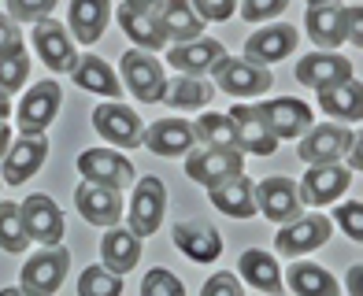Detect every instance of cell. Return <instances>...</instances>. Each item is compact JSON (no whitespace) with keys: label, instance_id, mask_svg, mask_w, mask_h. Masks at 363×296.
Wrapping results in <instances>:
<instances>
[{"label":"cell","instance_id":"9c48e42d","mask_svg":"<svg viewBox=\"0 0 363 296\" xmlns=\"http://www.w3.org/2000/svg\"><path fill=\"white\" fill-rule=\"evenodd\" d=\"M93 130L115 148H138L145 137V123L138 119V111L115 101L93 108Z\"/></svg>","mask_w":363,"mask_h":296},{"label":"cell","instance_id":"ee69618b","mask_svg":"<svg viewBox=\"0 0 363 296\" xmlns=\"http://www.w3.org/2000/svg\"><path fill=\"white\" fill-rule=\"evenodd\" d=\"M189 8H193V15L201 23H223V19H230V15L238 11L234 0H196V4H189Z\"/></svg>","mask_w":363,"mask_h":296},{"label":"cell","instance_id":"cb8c5ba5","mask_svg":"<svg viewBox=\"0 0 363 296\" xmlns=\"http://www.w3.org/2000/svg\"><path fill=\"white\" fill-rule=\"evenodd\" d=\"M226 119H230V126H234L238 152H256V156H274L278 152V141L271 137V130L259 123L252 104H234V111H230Z\"/></svg>","mask_w":363,"mask_h":296},{"label":"cell","instance_id":"7a4b0ae2","mask_svg":"<svg viewBox=\"0 0 363 296\" xmlns=\"http://www.w3.org/2000/svg\"><path fill=\"white\" fill-rule=\"evenodd\" d=\"M71 271V252L63 244L41 249L26 259V267L19 274V289L26 296H56V289L63 285V278Z\"/></svg>","mask_w":363,"mask_h":296},{"label":"cell","instance_id":"7402d4cb","mask_svg":"<svg viewBox=\"0 0 363 296\" xmlns=\"http://www.w3.org/2000/svg\"><path fill=\"white\" fill-rule=\"evenodd\" d=\"M356 78L352 74V63L337 56V52H311L296 63V81L301 86H311V89H330V86H341V81Z\"/></svg>","mask_w":363,"mask_h":296},{"label":"cell","instance_id":"d6986e66","mask_svg":"<svg viewBox=\"0 0 363 296\" xmlns=\"http://www.w3.org/2000/svg\"><path fill=\"white\" fill-rule=\"evenodd\" d=\"M115 19H119V26L130 34V41H134L141 52H160V48H167V38L160 34V26L152 19V11H148V0H123L119 8H115Z\"/></svg>","mask_w":363,"mask_h":296},{"label":"cell","instance_id":"8fae6325","mask_svg":"<svg viewBox=\"0 0 363 296\" xmlns=\"http://www.w3.org/2000/svg\"><path fill=\"white\" fill-rule=\"evenodd\" d=\"M48 159V141L45 134H23L19 141H11L8 156L0 159V182L4 186H23L26 178H34Z\"/></svg>","mask_w":363,"mask_h":296},{"label":"cell","instance_id":"603a6c76","mask_svg":"<svg viewBox=\"0 0 363 296\" xmlns=\"http://www.w3.org/2000/svg\"><path fill=\"white\" fill-rule=\"evenodd\" d=\"M226 56L223 41L216 38H201V41H189V45H171L167 48V59L171 67L182 71L186 78H204L208 71H216V63Z\"/></svg>","mask_w":363,"mask_h":296},{"label":"cell","instance_id":"ffe728a7","mask_svg":"<svg viewBox=\"0 0 363 296\" xmlns=\"http://www.w3.org/2000/svg\"><path fill=\"white\" fill-rule=\"evenodd\" d=\"M141 144L148 152H156L163 159H178V156H189L196 148V137H193V123L186 119H160L152 126H145V137Z\"/></svg>","mask_w":363,"mask_h":296},{"label":"cell","instance_id":"c3c4849f","mask_svg":"<svg viewBox=\"0 0 363 296\" xmlns=\"http://www.w3.org/2000/svg\"><path fill=\"white\" fill-rule=\"evenodd\" d=\"M359 274H363V267L356 263V267H349V278H345V285H349L352 296H363V289H359Z\"/></svg>","mask_w":363,"mask_h":296},{"label":"cell","instance_id":"e0dca14e","mask_svg":"<svg viewBox=\"0 0 363 296\" xmlns=\"http://www.w3.org/2000/svg\"><path fill=\"white\" fill-rule=\"evenodd\" d=\"M74 207H78V215L93 222V226H119L123 215H126V204H123V193H115V189H104V186H93V182H82L74 189Z\"/></svg>","mask_w":363,"mask_h":296},{"label":"cell","instance_id":"5bb4252c","mask_svg":"<svg viewBox=\"0 0 363 296\" xmlns=\"http://www.w3.org/2000/svg\"><path fill=\"white\" fill-rule=\"evenodd\" d=\"M211 74H216V86L230 96H263L274 86L267 67H252L249 59H234V56H223Z\"/></svg>","mask_w":363,"mask_h":296},{"label":"cell","instance_id":"e575fe53","mask_svg":"<svg viewBox=\"0 0 363 296\" xmlns=\"http://www.w3.org/2000/svg\"><path fill=\"white\" fill-rule=\"evenodd\" d=\"M193 137H196V141H204L208 148H230V152L238 148L234 126H230V119H226V115H219V111L201 115V119L193 123Z\"/></svg>","mask_w":363,"mask_h":296},{"label":"cell","instance_id":"484cf974","mask_svg":"<svg viewBox=\"0 0 363 296\" xmlns=\"http://www.w3.org/2000/svg\"><path fill=\"white\" fill-rule=\"evenodd\" d=\"M308 38L319 45V52H330V48L345 45V8L341 4H311L304 15Z\"/></svg>","mask_w":363,"mask_h":296},{"label":"cell","instance_id":"7dc6e473","mask_svg":"<svg viewBox=\"0 0 363 296\" xmlns=\"http://www.w3.org/2000/svg\"><path fill=\"white\" fill-rule=\"evenodd\" d=\"M359 148H363V137H359V130H352L349 148H345V156H349V171H359V167H363V159H359Z\"/></svg>","mask_w":363,"mask_h":296},{"label":"cell","instance_id":"74e56055","mask_svg":"<svg viewBox=\"0 0 363 296\" xmlns=\"http://www.w3.org/2000/svg\"><path fill=\"white\" fill-rule=\"evenodd\" d=\"M141 296H186V285L167 267H152L141 282Z\"/></svg>","mask_w":363,"mask_h":296},{"label":"cell","instance_id":"f907efd6","mask_svg":"<svg viewBox=\"0 0 363 296\" xmlns=\"http://www.w3.org/2000/svg\"><path fill=\"white\" fill-rule=\"evenodd\" d=\"M11 115V101H8V93H0V123H4Z\"/></svg>","mask_w":363,"mask_h":296},{"label":"cell","instance_id":"816d5d0a","mask_svg":"<svg viewBox=\"0 0 363 296\" xmlns=\"http://www.w3.org/2000/svg\"><path fill=\"white\" fill-rule=\"evenodd\" d=\"M0 296H26L23 289H0Z\"/></svg>","mask_w":363,"mask_h":296},{"label":"cell","instance_id":"44dd1931","mask_svg":"<svg viewBox=\"0 0 363 296\" xmlns=\"http://www.w3.org/2000/svg\"><path fill=\"white\" fill-rule=\"evenodd\" d=\"M349 137H352V130L334 126V123L311 126L301 137V148H296V152H301V159L308 163V167H323V163H337V156H345Z\"/></svg>","mask_w":363,"mask_h":296},{"label":"cell","instance_id":"8d00e7d4","mask_svg":"<svg viewBox=\"0 0 363 296\" xmlns=\"http://www.w3.org/2000/svg\"><path fill=\"white\" fill-rule=\"evenodd\" d=\"M78 296H123V278L108 267H86L78 278Z\"/></svg>","mask_w":363,"mask_h":296},{"label":"cell","instance_id":"681fc988","mask_svg":"<svg viewBox=\"0 0 363 296\" xmlns=\"http://www.w3.org/2000/svg\"><path fill=\"white\" fill-rule=\"evenodd\" d=\"M8 148H11V130H8V123H0V159L8 156Z\"/></svg>","mask_w":363,"mask_h":296},{"label":"cell","instance_id":"d6a6232c","mask_svg":"<svg viewBox=\"0 0 363 296\" xmlns=\"http://www.w3.org/2000/svg\"><path fill=\"white\" fill-rule=\"evenodd\" d=\"M319 108L334 119H359L363 115V86L359 78H349L341 86H330V89H319Z\"/></svg>","mask_w":363,"mask_h":296},{"label":"cell","instance_id":"9a60e30c","mask_svg":"<svg viewBox=\"0 0 363 296\" xmlns=\"http://www.w3.org/2000/svg\"><path fill=\"white\" fill-rule=\"evenodd\" d=\"M19 215H23L30 241L45 244V249H52V244L63 241V211L52 196H45V193L26 196V204H19Z\"/></svg>","mask_w":363,"mask_h":296},{"label":"cell","instance_id":"bcb514c9","mask_svg":"<svg viewBox=\"0 0 363 296\" xmlns=\"http://www.w3.org/2000/svg\"><path fill=\"white\" fill-rule=\"evenodd\" d=\"M359 26H363V8L352 4V8H345V38H349L356 48L363 45V34H359Z\"/></svg>","mask_w":363,"mask_h":296},{"label":"cell","instance_id":"1f68e13d","mask_svg":"<svg viewBox=\"0 0 363 296\" xmlns=\"http://www.w3.org/2000/svg\"><path fill=\"white\" fill-rule=\"evenodd\" d=\"M286 282L296 296H341L337 278L319 263H293L286 271Z\"/></svg>","mask_w":363,"mask_h":296},{"label":"cell","instance_id":"3957f363","mask_svg":"<svg viewBox=\"0 0 363 296\" xmlns=\"http://www.w3.org/2000/svg\"><path fill=\"white\" fill-rule=\"evenodd\" d=\"M78 171H82V182H93V186H104V189H115L123 193L138 182V171L123 152L115 148H86L78 156Z\"/></svg>","mask_w":363,"mask_h":296},{"label":"cell","instance_id":"f6af8a7d","mask_svg":"<svg viewBox=\"0 0 363 296\" xmlns=\"http://www.w3.org/2000/svg\"><path fill=\"white\" fill-rule=\"evenodd\" d=\"M201 296H245V289H241V278H234L230 271H219L204 282Z\"/></svg>","mask_w":363,"mask_h":296},{"label":"cell","instance_id":"d4e9b609","mask_svg":"<svg viewBox=\"0 0 363 296\" xmlns=\"http://www.w3.org/2000/svg\"><path fill=\"white\" fill-rule=\"evenodd\" d=\"M171 237L193 263H216L223 256V237H219V229L208 226V222H178L171 229Z\"/></svg>","mask_w":363,"mask_h":296},{"label":"cell","instance_id":"f35d334b","mask_svg":"<svg viewBox=\"0 0 363 296\" xmlns=\"http://www.w3.org/2000/svg\"><path fill=\"white\" fill-rule=\"evenodd\" d=\"M26 74H30V59H26V52L0 59V93L23 89V86H26Z\"/></svg>","mask_w":363,"mask_h":296},{"label":"cell","instance_id":"60d3db41","mask_svg":"<svg viewBox=\"0 0 363 296\" xmlns=\"http://www.w3.org/2000/svg\"><path fill=\"white\" fill-rule=\"evenodd\" d=\"M334 219H337V226H341L356 244L363 241V204H359V200H349V204L334 207Z\"/></svg>","mask_w":363,"mask_h":296},{"label":"cell","instance_id":"d590c367","mask_svg":"<svg viewBox=\"0 0 363 296\" xmlns=\"http://www.w3.org/2000/svg\"><path fill=\"white\" fill-rule=\"evenodd\" d=\"M26 226H23V215H19V204L11 200H0V249L19 256L26 252Z\"/></svg>","mask_w":363,"mask_h":296},{"label":"cell","instance_id":"ac0fdd59","mask_svg":"<svg viewBox=\"0 0 363 296\" xmlns=\"http://www.w3.org/2000/svg\"><path fill=\"white\" fill-rule=\"evenodd\" d=\"M296 41H301V34H296L293 26H286V23L263 26V30H256V34L245 41V56L241 59H249L252 67H271V63L286 59L293 52Z\"/></svg>","mask_w":363,"mask_h":296},{"label":"cell","instance_id":"b9f144b4","mask_svg":"<svg viewBox=\"0 0 363 296\" xmlns=\"http://www.w3.org/2000/svg\"><path fill=\"white\" fill-rule=\"evenodd\" d=\"M26 52V41H23V30L15 26L4 11H0V59H8V56H19Z\"/></svg>","mask_w":363,"mask_h":296},{"label":"cell","instance_id":"7bdbcfd3","mask_svg":"<svg viewBox=\"0 0 363 296\" xmlns=\"http://www.w3.org/2000/svg\"><path fill=\"white\" fill-rule=\"evenodd\" d=\"M238 11H241V19H249V23H267V19L286 11V0H245Z\"/></svg>","mask_w":363,"mask_h":296},{"label":"cell","instance_id":"83f0119b","mask_svg":"<svg viewBox=\"0 0 363 296\" xmlns=\"http://www.w3.org/2000/svg\"><path fill=\"white\" fill-rule=\"evenodd\" d=\"M71 78H74L78 89L101 93V96H108V101H115V104H119V96H123V81L115 78V67L108 59H101V56H78V67L71 71Z\"/></svg>","mask_w":363,"mask_h":296},{"label":"cell","instance_id":"52a82bcc","mask_svg":"<svg viewBox=\"0 0 363 296\" xmlns=\"http://www.w3.org/2000/svg\"><path fill=\"white\" fill-rule=\"evenodd\" d=\"M252 200H256V211H263V219H271L278 226H286L293 219L304 215V204H301V189H296L293 178L286 174H271L252 189Z\"/></svg>","mask_w":363,"mask_h":296},{"label":"cell","instance_id":"ba28073f","mask_svg":"<svg viewBox=\"0 0 363 296\" xmlns=\"http://www.w3.org/2000/svg\"><path fill=\"white\" fill-rule=\"evenodd\" d=\"M30 38H34V52H38V59H41L52 74H71V71L78 67L74 38H71L56 19H41V23H34Z\"/></svg>","mask_w":363,"mask_h":296},{"label":"cell","instance_id":"5b68a950","mask_svg":"<svg viewBox=\"0 0 363 296\" xmlns=\"http://www.w3.org/2000/svg\"><path fill=\"white\" fill-rule=\"evenodd\" d=\"M119 71H123V93H134L141 104H160L163 93H167V78H163V67L156 56L141 52V48H130L119 59Z\"/></svg>","mask_w":363,"mask_h":296},{"label":"cell","instance_id":"4fadbf2b","mask_svg":"<svg viewBox=\"0 0 363 296\" xmlns=\"http://www.w3.org/2000/svg\"><path fill=\"white\" fill-rule=\"evenodd\" d=\"M330 229H334V222H330L326 215H301V219H293V222H286L282 229H278L274 249H278V256L296 259L304 252L323 249V244L330 241Z\"/></svg>","mask_w":363,"mask_h":296},{"label":"cell","instance_id":"7c38bea8","mask_svg":"<svg viewBox=\"0 0 363 296\" xmlns=\"http://www.w3.org/2000/svg\"><path fill=\"white\" fill-rule=\"evenodd\" d=\"M352 186V171L349 167H337V163H323V167H308V174L301 178V204L308 207H326V204H337Z\"/></svg>","mask_w":363,"mask_h":296},{"label":"cell","instance_id":"f1b7e54d","mask_svg":"<svg viewBox=\"0 0 363 296\" xmlns=\"http://www.w3.org/2000/svg\"><path fill=\"white\" fill-rule=\"evenodd\" d=\"M101 267H108L111 274H126V271H134L138 267V259H141V237H134L126 226H111L108 234L101 237Z\"/></svg>","mask_w":363,"mask_h":296},{"label":"cell","instance_id":"4316f807","mask_svg":"<svg viewBox=\"0 0 363 296\" xmlns=\"http://www.w3.org/2000/svg\"><path fill=\"white\" fill-rule=\"evenodd\" d=\"M108 19H111L108 0H74L67 11V30H74V41L96 45L108 30Z\"/></svg>","mask_w":363,"mask_h":296},{"label":"cell","instance_id":"ab89813d","mask_svg":"<svg viewBox=\"0 0 363 296\" xmlns=\"http://www.w3.org/2000/svg\"><path fill=\"white\" fill-rule=\"evenodd\" d=\"M56 4L52 0H11L8 4V19H23V23H41V19H52Z\"/></svg>","mask_w":363,"mask_h":296},{"label":"cell","instance_id":"277c9868","mask_svg":"<svg viewBox=\"0 0 363 296\" xmlns=\"http://www.w3.org/2000/svg\"><path fill=\"white\" fill-rule=\"evenodd\" d=\"M259 123L271 130L274 141H293V137H304L315 119H311V108L304 101H296V96H271V101H259L252 104Z\"/></svg>","mask_w":363,"mask_h":296},{"label":"cell","instance_id":"30bf717a","mask_svg":"<svg viewBox=\"0 0 363 296\" xmlns=\"http://www.w3.org/2000/svg\"><path fill=\"white\" fill-rule=\"evenodd\" d=\"M148 11H152L160 34L167 38V48L204 38V23L193 15V8L186 4V0H148Z\"/></svg>","mask_w":363,"mask_h":296},{"label":"cell","instance_id":"2e32d148","mask_svg":"<svg viewBox=\"0 0 363 296\" xmlns=\"http://www.w3.org/2000/svg\"><path fill=\"white\" fill-rule=\"evenodd\" d=\"M63 104V89L56 78L38 81L34 89H26L23 104H19V130L23 134H45L48 123L56 119V111Z\"/></svg>","mask_w":363,"mask_h":296},{"label":"cell","instance_id":"8992f818","mask_svg":"<svg viewBox=\"0 0 363 296\" xmlns=\"http://www.w3.org/2000/svg\"><path fill=\"white\" fill-rule=\"evenodd\" d=\"M245 171V152H230V148H193V152L186 156V174L193 178L196 186L204 189H216L223 182H230V178H238Z\"/></svg>","mask_w":363,"mask_h":296},{"label":"cell","instance_id":"6da1fadb","mask_svg":"<svg viewBox=\"0 0 363 296\" xmlns=\"http://www.w3.org/2000/svg\"><path fill=\"white\" fill-rule=\"evenodd\" d=\"M163 215H167V189H163V182L152 174L138 178L130 207H126V222H130L126 229L134 237H152L163 226Z\"/></svg>","mask_w":363,"mask_h":296},{"label":"cell","instance_id":"f546056e","mask_svg":"<svg viewBox=\"0 0 363 296\" xmlns=\"http://www.w3.org/2000/svg\"><path fill=\"white\" fill-rule=\"evenodd\" d=\"M238 274L249 282L252 289L267 292V296H282V267H278V259L263 249H249L241 252L238 259Z\"/></svg>","mask_w":363,"mask_h":296},{"label":"cell","instance_id":"836d02e7","mask_svg":"<svg viewBox=\"0 0 363 296\" xmlns=\"http://www.w3.org/2000/svg\"><path fill=\"white\" fill-rule=\"evenodd\" d=\"M216 89L208 86L204 78H174L167 81V93H163V104H171L174 111H196V108H208Z\"/></svg>","mask_w":363,"mask_h":296},{"label":"cell","instance_id":"4dcf8cb0","mask_svg":"<svg viewBox=\"0 0 363 296\" xmlns=\"http://www.w3.org/2000/svg\"><path fill=\"white\" fill-rule=\"evenodd\" d=\"M252 189H256L252 178L238 174V178H230V182L208 189V200H211V207H219L223 215H230V219H252L256 215Z\"/></svg>","mask_w":363,"mask_h":296}]
</instances>
